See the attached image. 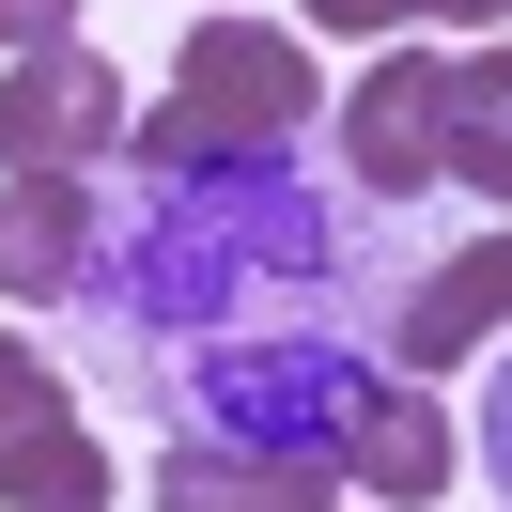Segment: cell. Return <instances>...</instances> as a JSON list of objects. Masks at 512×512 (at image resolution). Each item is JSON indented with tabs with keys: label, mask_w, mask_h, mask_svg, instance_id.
Instances as JSON below:
<instances>
[{
	"label": "cell",
	"mask_w": 512,
	"mask_h": 512,
	"mask_svg": "<svg viewBox=\"0 0 512 512\" xmlns=\"http://www.w3.org/2000/svg\"><path fill=\"white\" fill-rule=\"evenodd\" d=\"M125 171H140V233L94 264V295H109L125 342H249L264 295H311L326 264H342L326 202H295L280 156L202 140L171 94L125 125Z\"/></svg>",
	"instance_id": "6da1fadb"
},
{
	"label": "cell",
	"mask_w": 512,
	"mask_h": 512,
	"mask_svg": "<svg viewBox=\"0 0 512 512\" xmlns=\"http://www.w3.org/2000/svg\"><path fill=\"white\" fill-rule=\"evenodd\" d=\"M295 16H326V32H373V47H404L419 16H450V0H295Z\"/></svg>",
	"instance_id": "8fae6325"
},
{
	"label": "cell",
	"mask_w": 512,
	"mask_h": 512,
	"mask_svg": "<svg viewBox=\"0 0 512 512\" xmlns=\"http://www.w3.org/2000/svg\"><path fill=\"white\" fill-rule=\"evenodd\" d=\"M171 109H187L202 140H233V156H280V140L326 109V78H311V47H295V32H264V16H187Z\"/></svg>",
	"instance_id": "7a4b0ae2"
},
{
	"label": "cell",
	"mask_w": 512,
	"mask_h": 512,
	"mask_svg": "<svg viewBox=\"0 0 512 512\" xmlns=\"http://www.w3.org/2000/svg\"><path fill=\"white\" fill-rule=\"evenodd\" d=\"M342 481H357V497H388V512L450 497V419H435V388H404V373L357 388V404H342Z\"/></svg>",
	"instance_id": "ba28073f"
},
{
	"label": "cell",
	"mask_w": 512,
	"mask_h": 512,
	"mask_svg": "<svg viewBox=\"0 0 512 512\" xmlns=\"http://www.w3.org/2000/svg\"><path fill=\"white\" fill-rule=\"evenodd\" d=\"M342 171H357L373 202L450 187V47H435V32H404V47L342 94Z\"/></svg>",
	"instance_id": "3957f363"
},
{
	"label": "cell",
	"mask_w": 512,
	"mask_h": 512,
	"mask_svg": "<svg viewBox=\"0 0 512 512\" xmlns=\"http://www.w3.org/2000/svg\"><path fill=\"white\" fill-rule=\"evenodd\" d=\"M481 466H497V497H512V373L481 388Z\"/></svg>",
	"instance_id": "4fadbf2b"
},
{
	"label": "cell",
	"mask_w": 512,
	"mask_h": 512,
	"mask_svg": "<svg viewBox=\"0 0 512 512\" xmlns=\"http://www.w3.org/2000/svg\"><path fill=\"white\" fill-rule=\"evenodd\" d=\"M32 47H78V0H0V63H32Z\"/></svg>",
	"instance_id": "7c38bea8"
},
{
	"label": "cell",
	"mask_w": 512,
	"mask_h": 512,
	"mask_svg": "<svg viewBox=\"0 0 512 512\" xmlns=\"http://www.w3.org/2000/svg\"><path fill=\"white\" fill-rule=\"evenodd\" d=\"M326 512H342V497H326Z\"/></svg>",
	"instance_id": "2e32d148"
},
{
	"label": "cell",
	"mask_w": 512,
	"mask_h": 512,
	"mask_svg": "<svg viewBox=\"0 0 512 512\" xmlns=\"http://www.w3.org/2000/svg\"><path fill=\"white\" fill-rule=\"evenodd\" d=\"M94 264H109V202H94V171H0V295H16V311L94 295Z\"/></svg>",
	"instance_id": "8992f818"
},
{
	"label": "cell",
	"mask_w": 512,
	"mask_h": 512,
	"mask_svg": "<svg viewBox=\"0 0 512 512\" xmlns=\"http://www.w3.org/2000/svg\"><path fill=\"white\" fill-rule=\"evenodd\" d=\"M512 326V233H481V249H450L435 280H404V311H388V373H466L481 342Z\"/></svg>",
	"instance_id": "52a82bcc"
},
{
	"label": "cell",
	"mask_w": 512,
	"mask_h": 512,
	"mask_svg": "<svg viewBox=\"0 0 512 512\" xmlns=\"http://www.w3.org/2000/svg\"><path fill=\"white\" fill-rule=\"evenodd\" d=\"M497 156H512V32H481L450 47V187H497Z\"/></svg>",
	"instance_id": "30bf717a"
},
{
	"label": "cell",
	"mask_w": 512,
	"mask_h": 512,
	"mask_svg": "<svg viewBox=\"0 0 512 512\" xmlns=\"http://www.w3.org/2000/svg\"><path fill=\"white\" fill-rule=\"evenodd\" d=\"M326 497H342V481L280 466V450H202V435L156 450V512H326Z\"/></svg>",
	"instance_id": "9c48e42d"
},
{
	"label": "cell",
	"mask_w": 512,
	"mask_h": 512,
	"mask_svg": "<svg viewBox=\"0 0 512 512\" xmlns=\"http://www.w3.org/2000/svg\"><path fill=\"white\" fill-rule=\"evenodd\" d=\"M125 78L94 47H32V63H0V171H94L125 156Z\"/></svg>",
	"instance_id": "5b68a950"
},
{
	"label": "cell",
	"mask_w": 512,
	"mask_h": 512,
	"mask_svg": "<svg viewBox=\"0 0 512 512\" xmlns=\"http://www.w3.org/2000/svg\"><path fill=\"white\" fill-rule=\"evenodd\" d=\"M0 512H109V450L78 419V388L0 326Z\"/></svg>",
	"instance_id": "277c9868"
},
{
	"label": "cell",
	"mask_w": 512,
	"mask_h": 512,
	"mask_svg": "<svg viewBox=\"0 0 512 512\" xmlns=\"http://www.w3.org/2000/svg\"><path fill=\"white\" fill-rule=\"evenodd\" d=\"M481 202H497V218H512V156H497V187H481Z\"/></svg>",
	"instance_id": "9a60e30c"
},
{
	"label": "cell",
	"mask_w": 512,
	"mask_h": 512,
	"mask_svg": "<svg viewBox=\"0 0 512 512\" xmlns=\"http://www.w3.org/2000/svg\"><path fill=\"white\" fill-rule=\"evenodd\" d=\"M450 16H466V32H497V16H512V0H450Z\"/></svg>",
	"instance_id": "5bb4252c"
}]
</instances>
